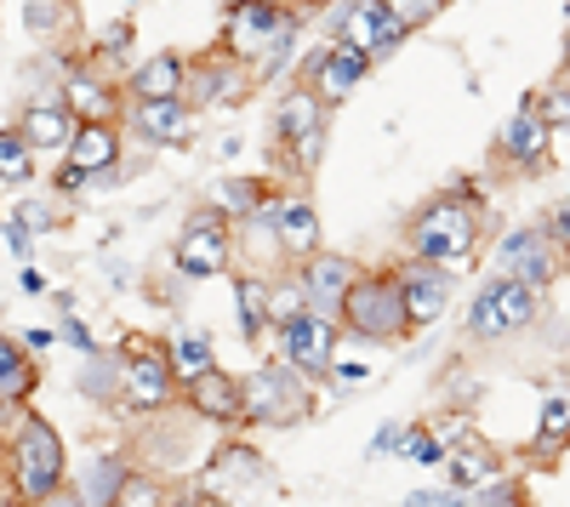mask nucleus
<instances>
[{
  "mask_svg": "<svg viewBox=\"0 0 570 507\" xmlns=\"http://www.w3.org/2000/svg\"><path fill=\"white\" fill-rule=\"evenodd\" d=\"M7 479H12V496L23 507H40L46 496H58L69 485V450H63V434L40 417V410H18V422L7 434Z\"/></svg>",
  "mask_w": 570,
  "mask_h": 507,
  "instance_id": "f257e3e1",
  "label": "nucleus"
},
{
  "mask_svg": "<svg viewBox=\"0 0 570 507\" xmlns=\"http://www.w3.org/2000/svg\"><path fill=\"white\" fill-rule=\"evenodd\" d=\"M405 246H411L416 262H434L445 274L462 268L473 257V246H480V206H473V189L428 200L405 228Z\"/></svg>",
  "mask_w": 570,
  "mask_h": 507,
  "instance_id": "f03ea898",
  "label": "nucleus"
},
{
  "mask_svg": "<svg viewBox=\"0 0 570 507\" xmlns=\"http://www.w3.org/2000/svg\"><path fill=\"white\" fill-rule=\"evenodd\" d=\"M115 365H120V410L137 422H149V417H166V410L183 399L177 377H171V365H166V342L155 337H120L115 348Z\"/></svg>",
  "mask_w": 570,
  "mask_h": 507,
  "instance_id": "7ed1b4c3",
  "label": "nucleus"
},
{
  "mask_svg": "<svg viewBox=\"0 0 570 507\" xmlns=\"http://www.w3.org/2000/svg\"><path fill=\"white\" fill-rule=\"evenodd\" d=\"M240 399H246V428H297L314 410L308 377L279 359H263L257 371L240 377Z\"/></svg>",
  "mask_w": 570,
  "mask_h": 507,
  "instance_id": "20e7f679",
  "label": "nucleus"
},
{
  "mask_svg": "<svg viewBox=\"0 0 570 507\" xmlns=\"http://www.w3.org/2000/svg\"><path fill=\"white\" fill-rule=\"evenodd\" d=\"M337 326L360 342H405L411 337V314H405V297H400V280L394 274H360L343 297V314Z\"/></svg>",
  "mask_w": 570,
  "mask_h": 507,
  "instance_id": "39448f33",
  "label": "nucleus"
},
{
  "mask_svg": "<svg viewBox=\"0 0 570 507\" xmlns=\"http://www.w3.org/2000/svg\"><path fill=\"white\" fill-rule=\"evenodd\" d=\"M537 314H542V291L508 280V274H491V280L473 291V302H468V337L502 342L513 331H525Z\"/></svg>",
  "mask_w": 570,
  "mask_h": 507,
  "instance_id": "423d86ee",
  "label": "nucleus"
},
{
  "mask_svg": "<svg viewBox=\"0 0 570 507\" xmlns=\"http://www.w3.org/2000/svg\"><path fill=\"white\" fill-rule=\"evenodd\" d=\"M228 262H234V222L217 206L195 211L177 228V246H171L177 280H217V274H228Z\"/></svg>",
  "mask_w": 570,
  "mask_h": 507,
  "instance_id": "0eeeda50",
  "label": "nucleus"
},
{
  "mask_svg": "<svg viewBox=\"0 0 570 507\" xmlns=\"http://www.w3.org/2000/svg\"><path fill=\"white\" fill-rule=\"evenodd\" d=\"M371 74V58L365 52H354V46H343V40H320L314 52L297 63V80L314 91V98L325 103V109H337V103H348L354 91H360V80Z\"/></svg>",
  "mask_w": 570,
  "mask_h": 507,
  "instance_id": "6e6552de",
  "label": "nucleus"
},
{
  "mask_svg": "<svg viewBox=\"0 0 570 507\" xmlns=\"http://www.w3.org/2000/svg\"><path fill=\"white\" fill-rule=\"evenodd\" d=\"M497 274H508V280L531 286V291H548L559 274H564V251L553 246V235H548L542 222H525V228H513V235H502Z\"/></svg>",
  "mask_w": 570,
  "mask_h": 507,
  "instance_id": "1a4fd4ad",
  "label": "nucleus"
},
{
  "mask_svg": "<svg viewBox=\"0 0 570 507\" xmlns=\"http://www.w3.org/2000/svg\"><path fill=\"white\" fill-rule=\"evenodd\" d=\"M337 337L343 326L337 319H320V314H297L292 326H274V359L303 371L308 382L331 377V359H337Z\"/></svg>",
  "mask_w": 570,
  "mask_h": 507,
  "instance_id": "9d476101",
  "label": "nucleus"
},
{
  "mask_svg": "<svg viewBox=\"0 0 570 507\" xmlns=\"http://www.w3.org/2000/svg\"><path fill=\"white\" fill-rule=\"evenodd\" d=\"M200 490H212L217 501H252L268 490V463H263V450L246 445V439H228L212 450V463H206V479Z\"/></svg>",
  "mask_w": 570,
  "mask_h": 507,
  "instance_id": "9b49d317",
  "label": "nucleus"
},
{
  "mask_svg": "<svg viewBox=\"0 0 570 507\" xmlns=\"http://www.w3.org/2000/svg\"><path fill=\"white\" fill-rule=\"evenodd\" d=\"M405 34H411V29H405V23H400L389 7H383V0H343L337 29H331V40L354 46V52H365L371 63H376V58H389Z\"/></svg>",
  "mask_w": 570,
  "mask_h": 507,
  "instance_id": "f8f14e48",
  "label": "nucleus"
},
{
  "mask_svg": "<svg viewBox=\"0 0 570 507\" xmlns=\"http://www.w3.org/2000/svg\"><path fill=\"white\" fill-rule=\"evenodd\" d=\"M252 80L257 74L217 46V52H206V58H188V91L183 98H188V109H223V103H240L252 91Z\"/></svg>",
  "mask_w": 570,
  "mask_h": 507,
  "instance_id": "ddd939ff",
  "label": "nucleus"
},
{
  "mask_svg": "<svg viewBox=\"0 0 570 507\" xmlns=\"http://www.w3.org/2000/svg\"><path fill=\"white\" fill-rule=\"evenodd\" d=\"M354 280H360V268H354L348 257L314 251V257L297 262V286H303V297H308V314H320V319H337V314H343V297H348Z\"/></svg>",
  "mask_w": 570,
  "mask_h": 507,
  "instance_id": "4468645a",
  "label": "nucleus"
},
{
  "mask_svg": "<svg viewBox=\"0 0 570 507\" xmlns=\"http://www.w3.org/2000/svg\"><path fill=\"white\" fill-rule=\"evenodd\" d=\"M394 280H400V297H405V314H411V331L422 326H434V319L451 308V274L434 268V262H400L394 268Z\"/></svg>",
  "mask_w": 570,
  "mask_h": 507,
  "instance_id": "2eb2a0df",
  "label": "nucleus"
},
{
  "mask_svg": "<svg viewBox=\"0 0 570 507\" xmlns=\"http://www.w3.org/2000/svg\"><path fill=\"white\" fill-rule=\"evenodd\" d=\"M183 405L195 410L200 422H217V428H246V399H240V377L212 365L206 377H195L183 388Z\"/></svg>",
  "mask_w": 570,
  "mask_h": 507,
  "instance_id": "dca6fc26",
  "label": "nucleus"
},
{
  "mask_svg": "<svg viewBox=\"0 0 570 507\" xmlns=\"http://www.w3.org/2000/svg\"><path fill=\"white\" fill-rule=\"evenodd\" d=\"M126 120L142 143H155V149H183L188 137H195V109H188V98H155V103L126 98Z\"/></svg>",
  "mask_w": 570,
  "mask_h": 507,
  "instance_id": "f3484780",
  "label": "nucleus"
},
{
  "mask_svg": "<svg viewBox=\"0 0 570 507\" xmlns=\"http://www.w3.org/2000/svg\"><path fill=\"white\" fill-rule=\"evenodd\" d=\"M268 222H274V240H279V257H314L320 251V206L308 195H274L268 200Z\"/></svg>",
  "mask_w": 570,
  "mask_h": 507,
  "instance_id": "a211bd4d",
  "label": "nucleus"
},
{
  "mask_svg": "<svg viewBox=\"0 0 570 507\" xmlns=\"http://www.w3.org/2000/svg\"><path fill=\"white\" fill-rule=\"evenodd\" d=\"M69 166L75 171H86L91 182H115L120 171V126L115 120H80L75 126V137H69Z\"/></svg>",
  "mask_w": 570,
  "mask_h": 507,
  "instance_id": "6ab92c4d",
  "label": "nucleus"
},
{
  "mask_svg": "<svg viewBox=\"0 0 570 507\" xmlns=\"http://www.w3.org/2000/svg\"><path fill=\"white\" fill-rule=\"evenodd\" d=\"M188 91V58L183 52H149L126 74V98L131 103H155V98H183Z\"/></svg>",
  "mask_w": 570,
  "mask_h": 507,
  "instance_id": "aec40b11",
  "label": "nucleus"
},
{
  "mask_svg": "<svg viewBox=\"0 0 570 507\" xmlns=\"http://www.w3.org/2000/svg\"><path fill=\"white\" fill-rule=\"evenodd\" d=\"M63 109L75 120H120L126 98L109 74H91V69H69L63 74Z\"/></svg>",
  "mask_w": 570,
  "mask_h": 507,
  "instance_id": "412c9836",
  "label": "nucleus"
},
{
  "mask_svg": "<svg viewBox=\"0 0 570 507\" xmlns=\"http://www.w3.org/2000/svg\"><path fill=\"white\" fill-rule=\"evenodd\" d=\"M75 126H80V120L63 109V98H29V109H23V120H18L23 143H29L35 155H63L69 137H75Z\"/></svg>",
  "mask_w": 570,
  "mask_h": 507,
  "instance_id": "4be33fe9",
  "label": "nucleus"
},
{
  "mask_svg": "<svg viewBox=\"0 0 570 507\" xmlns=\"http://www.w3.org/2000/svg\"><path fill=\"white\" fill-rule=\"evenodd\" d=\"M548 143H553V126L537 115V98H531L525 109H519V115L502 126V143H497V149H502L513 166H525V171H531V166L548 160Z\"/></svg>",
  "mask_w": 570,
  "mask_h": 507,
  "instance_id": "5701e85b",
  "label": "nucleus"
},
{
  "mask_svg": "<svg viewBox=\"0 0 570 507\" xmlns=\"http://www.w3.org/2000/svg\"><path fill=\"white\" fill-rule=\"evenodd\" d=\"M325 115H331V109L314 98V91H308L303 80H292V86H285L279 98H274V143H279V149H285V143H297L303 131L325 126Z\"/></svg>",
  "mask_w": 570,
  "mask_h": 507,
  "instance_id": "b1692460",
  "label": "nucleus"
},
{
  "mask_svg": "<svg viewBox=\"0 0 570 507\" xmlns=\"http://www.w3.org/2000/svg\"><path fill=\"white\" fill-rule=\"evenodd\" d=\"M268 302H274V280H268V274H234V308H240V337L246 342H263L274 331Z\"/></svg>",
  "mask_w": 570,
  "mask_h": 507,
  "instance_id": "393cba45",
  "label": "nucleus"
},
{
  "mask_svg": "<svg viewBox=\"0 0 570 507\" xmlns=\"http://www.w3.org/2000/svg\"><path fill=\"white\" fill-rule=\"evenodd\" d=\"M40 388V365L29 359V348L18 337H0V405H29Z\"/></svg>",
  "mask_w": 570,
  "mask_h": 507,
  "instance_id": "a878e982",
  "label": "nucleus"
},
{
  "mask_svg": "<svg viewBox=\"0 0 570 507\" xmlns=\"http://www.w3.org/2000/svg\"><path fill=\"white\" fill-rule=\"evenodd\" d=\"M126 474H131V463H126L120 450H98V456H91V463L80 468V479H75V496H80L86 507H109Z\"/></svg>",
  "mask_w": 570,
  "mask_h": 507,
  "instance_id": "bb28decb",
  "label": "nucleus"
},
{
  "mask_svg": "<svg viewBox=\"0 0 570 507\" xmlns=\"http://www.w3.org/2000/svg\"><path fill=\"white\" fill-rule=\"evenodd\" d=\"M268 200H274V189H268L263 177H223L217 189H212V206H217V211H223L234 228L252 222V217H257Z\"/></svg>",
  "mask_w": 570,
  "mask_h": 507,
  "instance_id": "cd10ccee",
  "label": "nucleus"
},
{
  "mask_svg": "<svg viewBox=\"0 0 570 507\" xmlns=\"http://www.w3.org/2000/svg\"><path fill=\"white\" fill-rule=\"evenodd\" d=\"M166 365H171L177 388H188L195 377H206L212 365H217V348H212L206 331H171V342H166Z\"/></svg>",
  "mask_w": 570,
  "mask_h": 507,
  "instance_id": "c85d7f7f",
  "label": "nucleus"
},
{
  "mask_svg": "<svg viewBox=\"0 0 570 507\" xmlns=\"http://www.w3.org/2000/svg\"><path fill=\"white\" fill-rule=\"evenodd\" d=\"M570 445V388H548L542 394V428H537V456L542 463H559V450Z\"/></svg>",
  "mask_w": 570,
  "mask_h": 507,
  "instance_id": "c756f323",
  "label": "nucleus"
},
{
  "mask_svg": "<svg viewBox=\"0 0 570 507\" xmlns=\"http://www.w3.org/2000/svg\"><path fill=\"white\" fill-rule=\"evenodd\" d=\"M445 468H451V485L456 490H480V485L497 479V450H485L480 439H468L462 450L445 456Z\"/></svg>",
  "mask_w": 570,
  "mask_h": 507,
  "instance_id": "7c9ffc66",
  "label": "nucleus"
},
{
  "mask_svg": "<svg viewBox=\"0 0 570 507\" xmlns=\"http://www.w3.org/2000/svg\"><path fill=\"white\" fill-rule=\"evenodd\" d=\"M80 394L86 399H98V405H115L120 399V365H115V354H86V371H80Z\"/></svg>",
  "mask_w": 570,
  "mask_h": 507,
  "instance_id": "2f4dec72",
  "label": "nucleus"
},
{
  "mask_svg": "<svg viewBox=\"0 0 570 507\" xmlns=\"http://www.w3.org/2000/svg\"><path fill=\"white\" fill-rule=\"evenodd\" d=\"M166 479L160 474H149V468H131L126 479H120V490H115V501L109 507H166Z\"/></svg>",
  "mask_w": 570,
  "mask_h": 507,
  "instance_id": "473e14b6",
  "label": "nucleus"
},
{
  "mask_svg": "<svg viewBox=\"0 0 570 507\" xmlns=\"http://www.w3.org/2000/svg\"><path fill=\"white\" fill-rule=\"evenodd\" d=\"M0 182H35V149L23 143V131L18 126H7L0 131Z\"/></svg>",
  "mask_w": 570,
  "mask_h": 507,
  "instance_id": "72a5a7b5",
  "label": "nucleus"
},
{
  "mask_svg": "<svg viewBox=\"0 0 570 507\" xmlns=\"http://www.w3.org/2000/svg\"><path fill=\"white\" fill-rule=\"evenodd\" d=\"M297 314H308V297H303V286H297V274H285V280H274L268 319H274V326H292Z\"/></svg>",
  "mask_w": 570,
  "mask_h": 507,
  "instance_id": "f704fd0d",
  "label": "nucleus"
},
{
  "mask_svg": "<svg viewBox=\"0 0 570 507\" xmlns=\"http://www.w3.org/2000/svg\"><path fill=\"white\" fill-rule=\"evenodd\" d=\"M58 342H69L75 354H98L91 326H86V319H75V297H58Z\"/></svg>",
  "mask_w": 570,
  "mask_h": 507,
  "instance_id": "c9c22d12",
  "label": "nucleus"
},
{
  "mask_svg": "<svg viewBox=\"0 0 570 507\" xmlns=\"http://www.w3.org/2000/svg\"><path fill=\"white\" fill-rule=\"evenodd\" d=\"M400 456H411V463H422V468H440V463H445V450L434 445L428 422H411V428H400Z\"/></svg>",
  "mask_w": 570,
  "mask_h": 507,
  "instance_id": "e433bc0d",
  "label": "nucleus"
},
{
  "mask_svg": "<svg viewBox=\"0 0 570 507\" xmlns=\"http://www.w3.org/2000/svg\"><path fill=\"white\" fill-rule=\"evenodd\" d=\"M18 228H29V235H52V228H63V211L52 200H23L18 211H7Z\"/></svg>",
  "mask_w": 570,
  "mask_h": 507,
  "instance_id": "4c0bfd02",
  "label": "nucleus"
},
{
  "mask_svg": "<svg viewBox=\"0 0 570 507\" xmlns=\"http://www.w3.org/2000/svg\"><path fill=\"white\" fill-rule=\"evenodd\" d=\"M320 155H325V126H314V131H303L297 143H285V160H292V171L297 177H308V171H320Z\"/></svg>",
  "mask_w": 570,
  "mask_h": 507,
  "instance_id": "58836bf2",
  "label": "nucleus"
},
{
  "mask_svg": "<svg viewBox=\"0 0 570 507\" xmlns=\"http://www.w3.org/2000/svg\"><path fill=\"white\" fill-rule=\"evenodd\" d=\"M473 496V507H525V490H519L513 479H491V485H480V490H468Z\"/></svg>",
  "mask_w": 570,
  "mask_h": 507,
  "instance_id": "ea45409f",
  "label": "nucleus"
},
{
  "mask_svg": "<svg viewBox=\"0 0 570 507\" xmlns=\"http://www.w3.org/2000/svg\"><path fill=\"white\" fill-rule=\"evenodd\" d=\"M383 7H389L405 29H428V23L440 18V0H383Z\"/></svg>",
  "mask_w": 570,
  "mask_h": 507,
  "instance_id": "a19ab883",
  "label": "nucleus"
},
{
  "mask_svg": "<svg viewBox=\"0 0 570 507\" xmlns=\"http://www.w3.org/2000/svg\"><path fill=\"white\" fill-rule=\"evenodd\" d=\"M428 434H434V445L451 456V450H462L473 439V422L468 417H440V422H428Z\"/></svg>",
  "mask_w": 570,
  "mask_h": 507,
  "instance_id": "79ce46f5",
  "label": "nucleus"
},
{
  "mask_svg": "<svg viewBox=\"0 0 570 507\" xmlns=\"http://www.w3.org/2000/svg\"><path fill=\"white\" fill-rule=\"evenodd\" d=\"M537 115H542L548 126H570V86H559V91H548V98H537Z\"/></svg>",
  "mask_w": 570,
  "mask_h": 507,
  "instance_id": "37998d69",
  "label": "nucleus"
},
{
  "mask_svg": "<svg viewBox=\"0 0 570 507\" xmlns=\"http://www.w3.org/2000/svg\"><path fill=\"white\" fill-rule=\"evenodd\" d=\"M542 228H548V235H553V246H559V251L570 257V200L548 206V222H542Z\"/></svg>",
  "mask_w": 570,
  "mask_h": 507,
  "instance_id": "c03bdc74",
  "label": "nucleus"
},
{
  "mask_svg": "<svg viewBox=\"0 0 570 507\" xmlns=\"http://www.w3.org/2000/svg\"><path fill=\"white\" fill-rule=\"evenodd\" d=\"M126 40H131V23L115 18V23L104 29V40H98V58H120V52H126Z\"/></svg>",
  "mask_w": 570,
  "mask_h": 507,
  "instance_id": "a18cd8bd",
  "label": "nucleus"
},
{
  "mask_svg": "<svg viewBox=\"0 0 570 507\" xmlns=\"http://www.w3.org/2000/svg\"><path fill=\"white\" fill-rule=\"evenodd\" d=\"M166 507H228V501H217V496L200 490V485H188V490H166Z\"/></svg>",
  "mask_w": 570,
  "mask_h": 507,
  "instance_id": "49530a36",
  "label": "nucleus"
},
{
  "mask_svg": "<svg viewBox=\"0 0 570 507\" xmlns=\"http://www.w3.org/2000/svg\"><path fill=\"white\" fill-rule=\"evenodd\" d=\"M52 189H58V195H80V189H91V177H86V171H75V166L63 160V166L52 171Z\"/></svg>",
  "mask_w": 570,
  "mask_h": 507,
  "instance_id": "de8ad7c7",
  "label": "nucleus"
},
{
  "mask_svg": "<svg viewBox=\"0 0 570 507\" xmlns=\"http://www.w3.org/2000/svg\"><path fill=\"white\" fill-rule=\"evenodd\" d=\"M400 428H405V422H383V428H376V439H371V450H365L371 463H376V456H394V450H400Z\"/></svg>",
  "mask_w": 570,
  "mask_h": 507,
  "instance_id": "09e8293b",
  "label": "nucleus"
},
{
  "mask_svg": "<svg viewBox=\"0 0 570 507\" xmlns=\"http://www.w3.org/2000/svg\"><path fill=\"white\" fill-rule=\"evenodd\" d=\"M331 377H337L343 388H354V382L371 377V365H360V359H331Z\"/></svg>",
  "mask_w": 570,
  "mask_h": 507,
  "instance_id": "8fccbe9b",
  "label": "nucleus"
},
{
  "mask_svg": "<svg viewBox=\"0 0 570 507\" xmlns=\"http://www.w3.org/2000/svg\"><path fill=\"white\" fill-rule=\"evenodd\" d=\"M18 342H23V348H58V326H35V331H23Z\"/></svg>",
  "mask_w": 570,
  "mask_h": 507,
  "instance_id": "3c124183",
  "label": "nucleus"
},
{
  "mask_svg": "<svg viewBox=\"0 0 570 507\" xmlns=\"http://www.w3.org/2000/svg\"><path fill=\"white\" fill-rule=\"evenodd\" d=\"M18 286H23V297H40V291H46V274H40V268H23Z\"/></svg>",
  "mask_w": 570,
  "mask_h": 507,
  "instance_id": "603ef678",
  "label": "nucleus"
},
{
  "mask_svg": "<svg viewBox=\"0 0 570 507\" xmlns=\"http://www.w3.org/2000/svg\"><path fill=\"white\" fill-rule=\"evenodd\" d=\"M434 507H473V496L451 485V490H440V496H434Z\"/></svg>",
  "mask_w": 570,
  "mask_h": 507,
  "instance_id": "864d4df0",
  "label": "nucleus"
},
{
  "mask_svg": "<svg viewBox=\"0 0 570 507\" xmlns=\"http://www.w3.org/2000/svg\"><path fill=\"white\" fill-rule=\"evenodd\" d=\"M434 496H440V490H411L400 507H434Z\"/></svg>",
  "mask_w": 570,
  "mask_h": 507,
  "instance_id": "5fc2aeb1",
  "label": "nucleus"
},
{
  "mask_svg": "<svg viewBox=\"0 0 570 507\" xmlns=\"http://www.w3.org/2000/svg\"><path fill=\"white\" fill-rule=\"evenodd\" d=\"M314 7H337V0H297V12H314Z\"/></svg>",
  "mask_w": 570,
  "mask_h": 507,
  "instance_id": "6e6d98bb",
  "label": "nucleus"
},
{
  "mask_svg": "<svg viewBox=\"0 0 570 507\" xmlns=\"http://www.w3.org/2000/svg\"><path fill=\"white\" fill-rule=\"evenodd\" d=\"M564 69H570V29H564Z\"/></svg>",
  "mask_w": 570,
  "mask_h": 507,
  "instance_id": "4d7b16f0",
  "label": "nucleus"
},
{
  "mask_svg": "<svg viewBox=\"0 0 570 507\" xmlns=\"http://www.w3.org/2000/svg\"><path fill=\"white\" fill-rule=\"evenodd\" d=\"M268 7H297V0H268Z\"/></svg>",
  "mask_w": 570,
  "mask_h": 507,
  "instance_id": "13d9d810",
  "label": "nucleus"
},
{
  "mask_svg": "<svg viewBox=\"0 0 570 507\" xmlns=\"http://www.w3.org/2000/svg\"><path fill=\"white\" fill-rule=\"evenodd\" d=\"M126 7H137V0H126Z\"/></svg>",
  "mask_w": 570,
  "mask_h": 507,
  "instance_id": "bf43d9fd",
  "label": "nucleus"
},
{
  "mask_svg": "<svg viewBox=\"0 0 570 507\" xmlns=\"http://www.w3.org/2000/svg\"><path fill=\"white\" fill-rule=\"evenodd\" d=\"M440 7H445V0H440Z\"/></svg>",
  "mask_w": 570,
  "mask_h": 507,
  "instance_id": "052dcab7",
  "label": "nucleus"
},
{
  "mask_svg": "<svg viewBox=\"0 0 570 507\" xmlns=\"http://www.w3.org/2000/svg\"><path fill=\"white\" fill-rule=\"evenodd\" d=\"M564 200H570V195H564Z\"/></svg>",
  "mask_w": 570,
  "mask_h": 507,
  "instance_id": "680f3d73",
  "label": "nucleus"
}]
</instances>
